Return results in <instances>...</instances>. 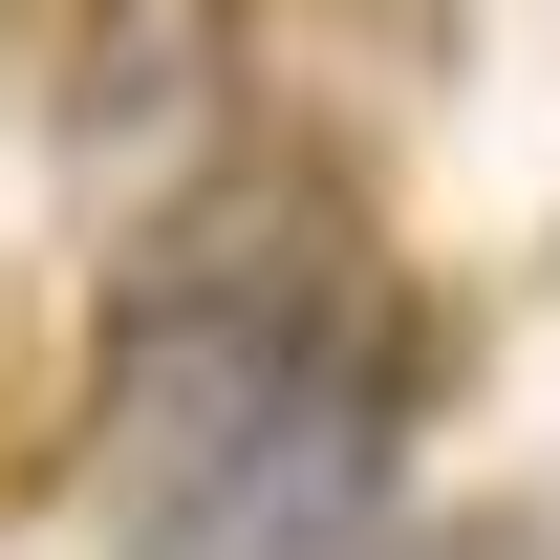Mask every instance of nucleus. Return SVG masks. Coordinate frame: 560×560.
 <instances>
[{
  "mask_svg": "<svg viewBox=\"0 0 560 560\" xmlns=\"http://www.w3.org/2000/svg\"><path fill=\"white\" fill-rule=\"evenodd\" d=\"M388 453H410V346L346 173L237 151L108 280V388H86L108 560H280L324 517H388Z\"/></svg>",
  "mask_w": 560,
  "mask_h": 560,
  "instance_id": "nucleus-1",
  "label": "nucleus"
},
{
  "mask_svg": "<svg viewBox=\"0 0 560 560\" xmlns=\"http://www.w3.org/2000/svg\"><path fill=\"white\" fill-rule=\"evenodd\" d=\"M280 560H453V539H431L410 495H388V517H324V539H280Z\"/></svg>",
  "mask_w": 560,
  "mask_h": 560,
  "instance_id": "nucleus-2",
  "label": "nucleus"
}]
</instances>
